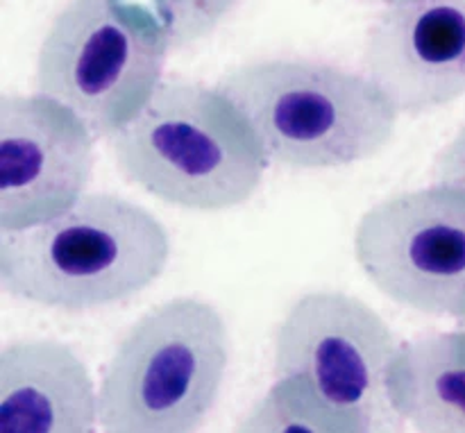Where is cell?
Masks as SVG:
<instances>
[{
  "instance_id": "obj_14",
  "label": "cell",
  "mask_w": 465,
  "mask_h": 433,
  "mask_svg": "<svg viewBox=\"0 0 465 433\" xmlns=\"http://www.w3.org/2000/svg\"><path fill=\"white\" fill-rule=\"evenodd\" d=\"M434 175L436 184L465 189V125L454 134V139L436 154Z\"/></svg>"
},
{
  "instance_id": "obj_11",
  "label": "cell",
  "mask_w": 465,
  "mask_h": 433,
  "mask_svg": "<svg viewBox=\"0 0 465 433\" xmlns=\"http://www.w3.org/2000/svg\"><path fill=\"white\" fill-rule=\"evenodd\" d=\"M391 398L418 433H465V327L404 343Z\"/></svg>"
},
{
  "instance_id": "obj_1",
  "label": "cell",
  "mask_w": 465,
  "mask_h": 433,
  "mask_svg": "<svg viewBox=\"0 0 465 433\" xmlns=\"http://www.w3.org/2000/svg\"><path fill=\"white\" fill-rule=\"evenodd\" d=\"M166 227L139 204L86 193L62 216L0 231V286L39 307H107L148 289L166 271Z\"/></svg>"
},
{
  "instance_id": "obj_10",
  "label": "cell",
  "mask_w": 465,
  "mask_h": 433,
  "mask_svg": "<svg viewBox=\"0 0 465 433\" xmlns=\"http://www.w3.org/2000/svg\"><path fill=\"white\" fill-rule=\"evenodd\" d=\"M98 395L66 343L14 340L0 349V433H94Z\"/></svg>"
},
{
  "instance_id": "obj_8",
  "label": "cell",
  "mask_w": 465,
  "mask_h": 433,
  "mask_svg": "<svg viewBox=\"0 0 465 433\" xmlns=\"http://www.w3.org/2000/svg\"><path fill=\"white\" fill-rule=\"evenodd\" d=\"M94 172V132L45 95H0V231L62 216Z\"/></svg>"
},
{
  "instance_id": "obj_7",
  "label": "cell",
  "mask_w": 465,
  "mask_h": 433,
  "mask_svg": "<svg viewBox=\"0 0 465 433\" xmlns=\"http://www.w3.org/2000/svg\"><path fill=\"white\" fill-rule=\"evenodd\" d=\"M354 254L393 302L465 322V189L434 184L381 200L359 221Z\"/></svg>"
},
{
  "instance_id": "obj_13",
  "label": "cell",
  "mask_w": 465,
  "mask_h": 433,
  "mask_svg": "<svg viewBox=\"0 0 465 433\" xmlns=\"http://www.w3.org/2000/svg\"><path fill=\"white\" fill-rule=\"evenodd\" d=\"M166 32L171 48H184L212 34L241 0H139Z\"/></svg>"
},
{
  "instance_id": "obj_3",
  "label": "cell",
  "mask_w": 465,
  "mask_h": 433,
  "mask_svg": "<svg viewBox=\"0 0 465 433\" xmlns=\"http://www.w3.org/2000/svg\"><path fill=\"white\" fill-rule=\"evenodd\" d=\"M218 89L243 113L268 159L321 171L371 159L393 139L398 112L361 73L316 59H257Z\"/></svg>"
},
{
  "instance_id": "obj_12",
  "label": "cell",
  "mask_w": 465,
  "mask_h": 433,
  "mask_svg": "<svg viewBox=\"0 0 465 433\" xmlns=\"http://www.w3.org/2000/svg\"><path fill=\"white\" fill-rule=\"evenodd\" d=\"M234 433H368L354 418L322 402L304 381L277 379Z\"/></svg>"
},
{
  "instance_id": "obj_5",
  "label": "cell",
  "mask_w": 465,
  "mask_h": 433,
  "mask_svg": "<svg viewBox=\"0 0 465 433\" xmlns=\"http://www.w3.org/2000/svg\"><path fill=\"white\" fill-rule=\"evenodd\" d=\"M166 32L139 0H71L36 54V91L114 136L162 84Z\"/></svg>"
},
{
  "instance_id": "obj_4",
  "label": "cell",
  "mask_w": 465,
  "mask_h": 433,
  "mask_svg": "<svg viewBox=\"0 0 465 433\" xmlns=\"http://www.w3.org/2000/svg\"><path fill=\"white\" fill-rule=\"evenodd\" d=\"M230 366L218 309L175 298L123 336L98 393L103 433H195L212 413Z\"/></svg>"
},
{
  "instance_id": "obj_15",
  "label": "cell",
  "mask_w": 465,
  "mask_h": 433,
  "mask_svg": "<svg viewBox=\"0 0 465 433\" xmlns=\"http://www.w3.org/2000/svg\"><path fill=\"white\" fill-rule=\"evenodd\" d=\"M380 3H386V5H398V3H409V0H380Z\"/></svg>"
},
{
  "instance_id": "obj_16",
  "label": "cell",
  "mask_w": 465,
  "mask_h": 433,
  "mask_svg": "<svg viewBox=\"0 0 465 433\" xmlns=\"http://www.w3.org/2000/svg\"><path fill=\"white\" fill-rule=\"evenodd\" d=\"M461 327H465V322H461Z\"/></svg>"
},
{
  "instance_id": "obj_6",
  "label": "cell",
  "mask_w": 465,
  "mask_h": 433,
  "mask_svg": "<svg viewBox=\"0 0 465 433\" xmlns=\"http://www.w3.org/2000/svg\"><path fill=\"white\" fill-rule=\"evenodd\" d=\"M402 345L384 318L341 290L304 293L275 331V379H300L368 433H402L391 375Z\"/></svg>"
},
{
  "instance_id": "obj_9",
  "label": "cell",
  "mask_w": 465,
  "mask_h": 433,
  "mask_svg": "<svg viewBox=\"0 0 465 433\" xmlns=\"http://www.w3.org/2000/svg\"><path fill=\"white\" fill-rule=\"evenodd\" d=\"M366 75L398 113L434 112L465 95V0L389 5L363 44Z\"/></svg>"
},
{
  "instance_id": "obj_2",
  "label": "cell",
  "mask_w": 465,
  "mask_h": 433,
  "mask_svg": "<svg viewBox=\"0 0 465 433\" xmlns=\"http://www.w3.org/2000/svg\"><path fill=\"white\" fill-rule=\"evenodd\" d=\"M112 148L132 184L195 212L243 204L268 166L257 134L232 100L221 89L186 80L162 82L112 136Z\"/></svg>"
}]
</instances>
